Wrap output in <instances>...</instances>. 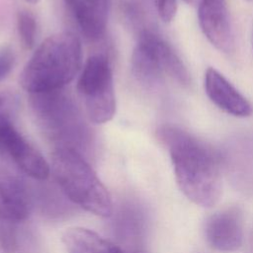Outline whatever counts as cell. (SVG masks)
<instances>
[{"mask_svg":"<svg viewBox=\"0 0 253 253\" xmlns=\"http://www.w3.org/2000/svg\"><path fill=\"white\" fill-rule=\"evenodd\" d=\"M157 136L169 152L176 182L194 204L211 208L221 194L222 158L211 146L189 131L163 125Z\"/></svg>","mask_w":253,"mask_h":253,"instance_id":"cell-1","label":"cell"},{"mask_svg":"<svg viewBox=\"0 0 253 253\" xmlns=\"http://www.w3.org/2000/svg\"><path fill=\"white\" fill-rule=\"evenodd\" d=\"M82 45L71 32L46 38L35 50L20 73L19 82L30 94L61 90L78 74Z\"/></svg>","mask_w":253,"mask_h":253,"instance_id":"cell-2","label":"cell"},{"mask_svg":"<svg viewBox=\"0 0 253 253\" xmlns=\"http://www.w3.org/2000/svg\"><path fill=\"white\" fill-rule=\"evenodd\" d=\"M51 173L62 194L72 204L99 216H111V196L82 154L56 147L51 154Z\"/></svg>","mask_w":253,"mask_h":253,"instance_id":"cell-3","label":"cell"},{"mask_svg":"<svg viewBox=\"0 0 253 253\" xmlns=\"http://www.w3.org/2000/svg\"><path fill=\"white\" fill-rule=\"evenodd\" d=\"M130 64L134 77L147 85L158 83L164 75L182 86L191 83L190 73L173 47L161 36L150 30L140 32Z\"/></svg>","mask_w":253,"mask_h":253,"instance_id":"cell-4","label":"cell"},{"mask_svg":"<svg viewBox=\"0 0 253 253\" xmlns=\"http://www.w3.org/2000/svg\"><path fill=\"white\" fill-rule=\"evenodd\" d=\"M77 90L84 98L85 110L92 123L102 125L114 118L117 109L114 79L105 55L94 54L86 60L77 81Z\"/></svg>","mask_w":253,"mask_h":253,"instance_id":"cell-5","label":"cell"},{"mask_svg":"<svg viewBox=\"0 0 253 253\" xmlns=\"http://www.w3.org/2000/svg\"><path fill=\"white\" fill-rule=\"evenodd\" d=\"M33 107L51 136L60 144L57 147H69L77 151L82 144L83 135L79 126H75L76 118L71 101L60 90L32 94Z\"/></svg>","mask_w":253,"mask_h":253,"instance_id":"cell-6","label":"cell"},{"mask_svg":"<svg viewBox=\"0 0 253 253\" xmlns=\"http://www.w3.org/2000/svg\"><path fill=\"white\" fill-rule=\"evenodd\" d=\"M0 151L30 178L45 181L50 174V165L14 126L12 122L0 114Z\"/></svg>","mask_w":253,"mask_h":253,"instance_id":"cell-7","label":"cell"},{"mask_svg":"<svg viewBox=\"0 0 253 253\" xmlns=\"http://www.w3.org/2000/svg\"><path fill=\"white\" fill-rule=\"evenodd\" d=\"M148 218L143 206L126 201L119 206L112 220V230L120 246L127 253H144Z\"/></svg>","mask_w":253,"mask_h":253,"instance_id":"cell-8","label":"cell"},{"mask_svg":"<svg viewBox=\"0 0 253 253\" xmlns=\"http://www.w3.org/2000/svg\"><path fill=\"white\" fill-rule=\"evenodd\" d=\"M200 27L218 50L229 53L234 48V33L226 0H201L199 3Z\"/></svg>","mask_w":253,"mask_h":253,"instance_id":"cell-9","label":"cell"},{"mask_svg":"<svg viewBox=\"0 0 253 253\" xmlns=\"http://www.w3.org/2000/svg\"><path fill=\"white\" fill-rule=\"evenodd\" d=\"M205 234L208 243L220 252H233L243 242L242 211L231 207L215 212L206 222Z\"/></svg>","mask_w":253,"mask_h":253,"instance_id":"cell-10","label":"cell"},{"mask_svg":"<svg viewBox=\"0 0 253 253\" xmlns=\"http://www.w3.org/2000/svg\"><path fill=\"white\" fill-rule=\"evenodd\" d=\"M204 85L210 100L226 114L238 118L251 116L250 102L216 69L210 67L206 70Z\"/></svg>","mask_w":253,"mask_h":253,"instance_id":"cell-11","label":"cell"},{"mask_svg":"<svg viewBox=\"0 0 253 253\" xmlns=\"http://www.w3.org/2000/svg\"><path fill=\"white\" fill-rule=\"evenodd\" d=\"M31 210L28 184L0 173V220L24 222Z\"/></svg>","mask_w":253,"mask_h":253,"instance_id":"cell-12","label":"cell"},{"mask_svg":"<svg viewBox=\"0 0 253 253\" xmlns=\"http://www.w3.org/2000/svg\"><path fill=\"white\" fill-rule=\"evenodd\" d=\"M111 0H76L71 7L82 34L97 40L105 33Z\"/></svg>","mask_w":253,"mask_h":253,"instance_id":"cell-13","label":"cell"},{"mask_svg":"<svg viewBox=\"0 0 253 253\" xmlns=\"http://www.w3.org/2000/svg\"><path fill=\"white\" fill-rule=\"evenodd\" d=\"M62 242L69 253H127L121 246L83 227L66 230Z\"/></svg>","mask_w":253,"mask_h":253,"instance_id":"cell-14","label":"cell"},{"mask_svg":"<svg viewBox=\"0 0 253 253\" xmlns=\"http://www.w3.org/2000/svg\"><path fill=\"white\" fill-rule=\"evenodd\" d=\"M17 27L23 45L28 49L33 48L37 38V22L34 16L27 11L19 12Z\"/></svg>","mask_w":253,"mask_h":253,"instance_id":"cell-15","label":"cell"},{"mask_svg":"<svg viewBox=\"0 0 253 253\" xmlns=\"http://www.w3.org/2000/svg\"><path fill=\"white\" fill-rule=\"evenodd\" d=\"M162 21L171 22L177 13V0H152Z\"/></svg>","mask_w":253,"mask_h":253,"instance_id":"cell-16","label":"cell"},{"mask_svg":"<svg viewBox=\"0 0 253 253\" xmlns=\"http://www.w3.org/2000/svg\"><path fill=\"white\" fill-rule=\"evenodd\" d=\"M14 64V55L13 52L8 49L4 48L0 51V79L4 78L12 69Z\"/></svg>","mask_w":253,"mask_h":253,"instance_id":"cell-17","label":"cell"},{"mask_svg":"<svg viewBox=\"0 0 253 253\" xmlns=\"http://www.w3.org/2000/svg\"><path fill=\"white\" fill-rule=\"evenodd\" d=\"M184 1L190 5H196L201 2V0H184Z\"/></svg>","mask_w":253,"mask_h":253,"instance_id":"cell-18","label":"cell"},{"mask_svg":"<svg viewBox=\"0 0 253 253\" xmlns=\"http://www.w3.org/2000/svg\"><path fill=\"white\" fill-rule=\"evenodd\" d=\"M65 2H66V4H68V6L71 8V7L75 4L76 0H65Z\"/></svg>","mask_w":253,"mask_h":253,"instance_id":"cell-19","label":"cell"},{"mask_svg":"<svg viewBox=\"0 0 253 253\" xmlns=\"http://www.w3.org/2000/svg\"><path fill=\"white\" fill-rule=\"evenodd\" d=\"M25 1H27V2H29V3H31V4H37V3L40 2L41 0H25Z\"/></svg>","mask_w":253,"mask_h":253,"instance_id":"cell-20","label":"cell"},{"mask_svg":"<svg viewBox=\"0 0 253 253\" xmlns=\"http://www.w3.org/2000/svg\"><path fill=\"white\" fill-rule=\"evenodd\" d=\"M1 105H2V99L0 98V107H1Z\"/></svg>","mask_w":253,"mask_h":253,"instance_id":"cell-21","label":"cell"},{"mask_svg":"<svg viewBox=\"0 0 253 253\" xmlns=\"http://www.w3.org/2000/svg\"><path fill=\"white\" fill-rule=\"evenodd\" d=\"M247 1H250V2H253V0H247Z\"/></svg>","mask_w":253,"mask_h":253,"instance_id":"cell-22","label":"cell"}]
</instances>
